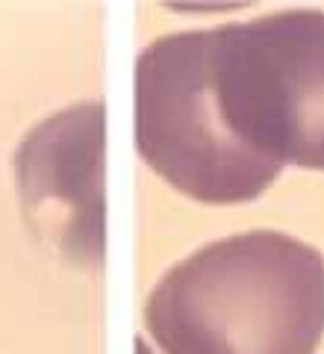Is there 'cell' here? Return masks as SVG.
I'll return each instance as SVG.
<instances>
[{
    "label": "cell",
    "instance_id": "1",
    "mask_svg": "<svg viewBox=\"0 0 324 354\" xmlns=\"http://www.w3.org/2000/svg\"><path fill=\"white\" fill-rule=\"evenodd\" d=\"M144 319L165 354H316L324 257L274 230L218 239L165 274Z\"/></svg>",
    "mask_w": 324,
    "mask_h": 354
},
{
    "label": "cell",
    "instance_id": "2",
    "mask_svg": "<svg viewBox=\"0 0 324 354\" xmlns=\"http://www.w3.org/2000/svg\"><path fill=\"white\" fill-rule=\"evenodd\" d=\"M212 92L254 157L324 171V12L289 9L212 30Z\"/></svg>",
    "mask_w": 324,
    "mask_h": 354
},
{
    "label": "cell",
    "instance_id": "3",
    "mask_svg": "<svg viewBox=\"0 0 324 354\" xmlns=\"http://www.w3.org/2000/svg\"><path fill=\"white\" fill-rule=\"evenodd\" d=\"M136 136L142 157L198 201H248L280 169L227 133L212 92V30L174 32L136 65Z\"/></svg>",
    "mask_w": 324,
    "mask_h": 354
}]
</instances>
